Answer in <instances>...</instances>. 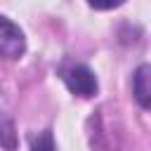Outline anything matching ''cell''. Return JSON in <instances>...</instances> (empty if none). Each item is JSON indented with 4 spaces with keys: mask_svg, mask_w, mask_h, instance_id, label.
<instances>
[{
    "mask_svg": "<svg viewBox=\"0 0 151 151\" xmlns=\"http://www.w3.org/2000/svg\"><path fill=\"white\" fill-rule=\"evenodd\" d=\"M64 83L66 87L78 94V97H94L97 90H99V83H97V76L87 68V66H71L68 71H64Z\"/></svg>",
    "mask_w": 151,
    "mask_h": 151,
    "instance_id": "cell-2",
    "label": "cell"
},
{
    "mask_svg": "<svg viewBox=\"0 0 151 151\" xmlns=\"http://www.w3.org/2000/svg\"><path fill=\"white\" fill-rule=\"evenodd\" d=\"M31 151H57L52 132H50V130L40 132V134H38L35 139H33V144H31Z\"/></svg>",
    "mask_w": 151,
    "mask_h": 151,
    "instance_id": "cell-5",
    "label": "cell"
},
{
    "mask_svg": "<svg viewBox=\"0 0 151 151\" xmlns=\"http://www.w3.org/2000/svg\"><path fill=\"white\" fill-rule=\"evenodd\" d=\"M24 50H26L24 31L7 17H0V57L17 59L24 54Z\"/></svg>",
    "mask_w": 151,
    "mask_h": 151,
    "instance_id": "cell-1",
    "label": "cell"
},
{
    "mask_svg": "<svg viewBox=\"0 0 151 151\" xmlns=\"http://www.w3.org/2000/svg\"><path fill=\"white\" fill-rule=\"evenodd\" d=\"M132 90H134V99L139 101L142 109L151 106V66L142 64L134 71V80H132Z\"/></svg>",
    "mask_w": 151,
    "mask_h": 151,
    "instance_id": "cell-3",
    "label": "cell"
},
{
    "mask_svg": "<svg viewBox=\"0 0 151 151\" xmlns=\"http://www.w3.org/2000/svg\"><path fill=\"white\" fill-rule=\"evenodd\" d=\"M90 2V7H94V9H116V7H120L125 0H87Z\"/></svg>",
    "mask_w": 151,
    "mask_h": 151,
    "instance_id": "cell-6",
    "label": "cell"
},
{
    "mask_svg": "<svg viewBox=\"0 0 151 151\" xmlns=\"http://www.w3.org/2000/svg\"><path fill=\"white\" fill-rule=\"evenodd\" d=\"M0 146L7 149V151H14V146H17L14 125H12L9 118H2V116H0Z\"/></svg>",
    "mask_w": 151,
    "mask_h": 151,
    "instance_id": "cell-4",
    "label": "cell"
}]
</instances>
